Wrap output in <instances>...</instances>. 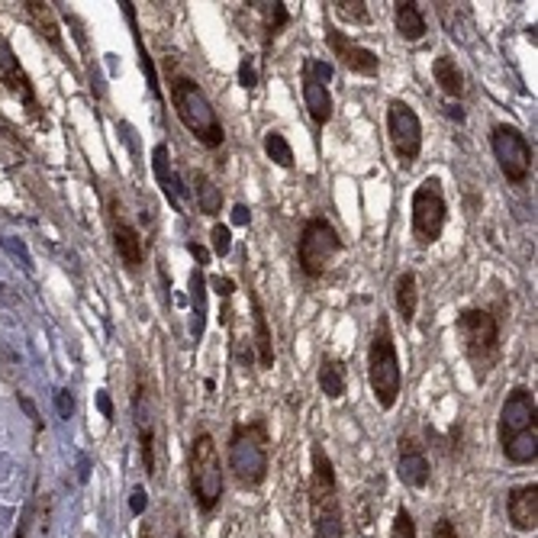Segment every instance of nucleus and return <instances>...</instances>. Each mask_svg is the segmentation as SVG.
Returning <instances> with one entry per match:
<instances>
[{
    "mask_svg": "<svg viewBox=\"0 0 538 538\" xmlns=\"http://www.w3.org/2000/svg\"><path fill=\"white\" fill-rule=\"evenodd\" d=\"M168 87H171V106H174L177 120L197 135L200 145L220 149L226 135H223V123H220V116H216V110H213V104L206 100L204 87L194 78H187V75H174Z\"/></svg>",
    "mask_w": 538,
    "mask_h": 538,
    "instance_id": "obj_1",
    "label": "nucleus"
},
{
    "mask_svg": "<svg viewBox=\"0 0 538 538\" xmlns=\"http://www.w3.org/2000/svg\"><path fill=\"white\" fill-rule=\"evenodd\" d=\"M310 519L313 538H342L345 523H342V500L339 483H335L333 461L323 448H313V477H310Z\"/></svg>",
    "mask_w": 538,
    "mask_h": 538,
    "instance_id": "obj_2",
    "label": "nucleus"
},
{
    "mask_svg": "<svg viewBox=\"0 0 538 538\" xmlns=\"http://www.w3.org/2000/svg\"><path fill=\"white\" fill-rule=\"evenodd\" d=\"M368 381H371V390H374L377 406L394 410V404L400 400V387H404V371H400L397 345H394V333H390L387 316H377L374 335H371Z\"/></svg>",
    "mask_w": 538,
    "mask_h": 538,
    "instance_id": "obj_3",
    "label": "nucleus"
},
{
    "mask_svg": "<svg viewBox=\"0 0 538 538\" xmlns=\"http://www.w3.org/2000/svg\"><path fill=\"white\" fill-rule=\"evenodd\" d=\"M229 468L242 487H258L268 477V433L264 423L235 425L229 439Z\"/></svg>",
    "mask_w": 538,
    "mask_h": 538,
    "instance_id": "obj_4",
    "label": "nucleus"
},
{
    "mask_svg": "<svg viewBox=\"0 0 538 538\" xmlns=\"http://www.w3.org/2000/svg\"><path fill=\"white\" fill-rule=\"evenodd\" d=\"M223 461L216 439L210 433H200L191 445V493L197 510L213 513L223 500Z\"/></svg>",
    "mask_w": 538,
    "mask_h": 538,
    "instance_id": "obj_5",
    "label": "nucleus"
},
{
    "mask_svg": "<svg viewBox=\"0 0 538 538\" xmlns=\"http://www.w3.org/2000/svg\"><path fill=\"white\" fill-rule=\"evenodd\" d=\"M458 335L464 342L471 364L477 368V377L487 381L490 368L500 358V326L487 310H464L458 316Z\"/></svg>",
    "mask_w": 538,
    "mask_h": 538,
    "instance_id": "obj_6",
    "label": "nucleus"
},
{
    "mask_svg": "<svg viewBox=\"0 0 538 538\" xmlns=\"http://www.w3.org/2000/svg\"><path fill=\"white\" fill-rule=\"evenodd\" d=\"M339 252H342V239L333 223H326L323 216H313V220L304 223V233H300L297 242V262L306 277L326 274V268L333 264V258Z\"/></svg>",
    "mask_w": 538,
    "mask_h": 538,
    "instance_id": "obj_7",
    "label": "nucleus"
},
{
    "mask_svg": "<svg viewBox=\"0 0 538 538\" xmlns=\"http://www.w3.org/2000/svg\"><path fill=\"white\" fill-rule=\"evenodd\" d=\"M445 220L448 206L445 197H442V181L439 177H425L413 194V233L423 245H433V242H439Z\"/></svg>",
    "mask_w": 538,
    "mask_h": 538,
    "instance_id": "obj_8",
    "label": "nucleus"
},
{
    "mask_svg": "<svg viewBox=\"0 0 538 538\" xmlns=\"http://www.w3.org/2000/svg\"><path fill=\"white\" fill-rule=\"evenodd\" d=\"M387 135L394 145V155L404 168H410L423 152V123H419L416 110L404 100H390L387 106Z\"/></svg>",
    "mask_w": 538,
    "mask_h": 538,
    "instance_id": "obj_9",
    "label": "nucleus"
},
{
    "mask_svg": "<svg viewBox=\"0 0 538 538\" xmlns=\"http://www.w3.org/2000/svg\"><path fill=\"white\" fill-rule=\"evenodd\" d=\"M490 145H493V155L500 162V171L506 174L510 184H525V177L532 171V145L516 126H493V135H490Z\"/></svg>",
    "mask_w": 538,
    "mask_h": 538,
    "instance_id": "obj_10",
    "label": "nucleus"
},
{
    "mask_svg": "<svg viewBox=\"0 0 538 538\" xmlns=\"http://www.w3.org/2000/svg\"><path fill=\"white\" fill-rule=\"evenodd\" d=\"M133 413H135V429H139V448H142V464L145 474L155 477V410H152V397L142 377L135 381V397H133Z\"/></svg>",
    "mask_w": 538,
    "mask_h": 538,
    "instance_id": "obj_11",
    "label": "nucleus"
},
{
    "mask_svg": "<svg viewBox=\"0 0 538 538\" xmlns=\"http://www.w3.org/2000/svg\"><path fill=\"white\" fill-rule=\"evenodd\" d=\"M532 425H535V397L529 387H516L500 410V442H510Z\"/></svg>",
    "mask_w": 538,
    "mask_h": 538,
    "instance_id": "obj_12",
    "label": "nucleus"
},
{
    "mask_svg": "<svg viewBox=\"0 0 538 538\" xmlns=\"http://www.w3.org/2000/svg\"><path fill=\"white\" fill-rule=\"evenodd\" d=\"M110 233H114V245L116 255H120L123 268L126 271H139L142 258H145V248H142V235L133 223L123 216V210L116 206V200L110 204Z\"/></svg>",
    "mask_w": 538,
    "mask_h": 538,
    "instance_id": "obj_13",
    "label": "nucleus"
},
{
    "mask_svg": "<svg viewBox=\"0 0 538 538\" xmlns=\"http://www.w3.org/2000/svg\"><path fill=\"white\" fill-rule=\"evenodd\" d=\"M0 85H7V91L16 94V97L23 100V106L39 120V104H35L33 81H29V75L23 71V65L16 62L14 49H10V43L4 39V33H0Z\"/></svg>",
    "mask_w": 538,
    "mask_h": 538,
    "instance_id": "obj_14",
    "label": "nucleus"
},
{
    "mask_svg": "<svg viewBox=\"0 0 538 538\" xmlns=\"http://www.w3.org/2000/svg\"><path fill=\"white\" fill-rule=\"evenodd\" d=\"M326 43H329V49H333V55L339 58L345 68L358 71V75H377V68H381L374 52L352 43V39H348L342 29H335L333 23H326Z\"/></svg>",
    "mask_w": 538,
    "mask_h": 538,
    "instance_id": "obj_15",
    "label": "nucleus"
},
{
    "mask_svg": "<svg viewBox=\"0 0 538 538\" xmlns=\"http://www.w3.org/2000/svg\"><path fill=\"white\" fill-rule=\"evenodd\" d=\"M506 513H510V523L516 532H535L538 525V487L535 483H525L516 487L506 500Z\"/></svg>",
    "mask_w": 538,
    "mask_h": 538,
    "instance_id": "obj_16",
    "label": "nucleus"
},
{
    "mask_svg": "<svg viewBox=\"0 0 538 538\" xmlns=\"http://www.w3.org/2000/svg\"><path fill=\"white\" fill-rule=\"evenodd\" d=\"M397 474L406 487H425L429 483V461H425L423 448L413 439L400 442V461H397Z\"/></svg>",
    "mask_w": 538,
    "mask_h": 538,
    "instance_id": "obj_17",
    "label": "nucleus"
},
{
    "mask_svg": "<svg viewBox=\"0 0 538 538\" xmlns=\"http://www.w3.org/2000/svg\"><path fill=\"white\" fill-rule=\"evenodd\" d=\"M152 168H155V177L158 184H162L164 197H168V204L174 206V213H181V197H184V187H181V181H177V174L168 168V145L164 142H158L155 152H152Z\"/></svg>",
    "mask_w": 538,
    "mask_h": 538,
    "instance_id": "obj_18",
    "label": "nucleus"
},
{
    "mask_svg": "<svg viewBox=\"0 0 538 538\" xmlns=\"http://www.w3.org/2000/svg\"><path fill=\"white\" fill-rule=\"evenodd\" d=\"M304 104L316 126H326L333 120V94H329L326 85H319L310 75H304Z\"/></svg>",
    "mask_w": 538,
    "mask_h": 538,
    "instance_id": "obj_19",
    "label": "nucleus"
},
{
    "mask_svg": "<svg viewBox=\"0 0 538 538\" xmlns=\"http://www.w3.org/2000/svg\"><path fill=\"white\" fill-rule=\"evenodd\" d=\"M23 7H26V16H29V20H33V26L45 35V43H49L52 49L62 52V49H65V43H62V33H58L55 14H52V4H39V0H26Z\"/></svg>",
    "mask_w": 538,
    "mask_h": 538,
    "instance_id": "obj_20",
    "label": "nucleus"
},
{
    "mask_svg": "<svg viewBox=\"0 0 538 538\" xmlns=\"http://www.w3.org/2000/svg\"><path fill=\"white\" fill-rule=\"evenodd\" d=\"M394 20H397V33L404 35L406 43H419L425 35V16L423 10H419V4H413V0H400L397 7H394Z\"/></svg>",
    "mask_w": 538,
    "mask_h": 538,
    "instance_id": "obj_21",
    "label": "nucleus"
},
{
    "mask_svg": "<svg viewBox=\"0 0 538 538\" xmlns=\"http://www.w3.org/2000/svg\"><path fill=\"white\" fill-rule=\"evenodd\" d=\"M394 304H397V313L404 316V323H413V319H416L419 284L413 271H404V274L394 281Z\"/></svg>",
    "mask_w": 538,
    "mask_h": 538,
    "instance_id": "obj_22",
    "label": "nucleus"
},
{
    "mask_svg": "<svg viewBox=\"0 0 538 538\" xmlns=\"http://www.w3.org/2000/svg\"><path fill=\"white\" fill-rule=\"evenodd\" d=\"M252 316H255V348H258V364L262 368H274V342H271L268 316L262 310V300L252 294Z\"/></svg>",
    "mask_w": 538,
    "mask_h": 538,
    "instance_id": "obj_23",
    "label": "nucleus"
},
{
    "mask_svg": "<svg viewBox=\"0 0 538 538\" xmlns=\"http://www.w3.org/2000/svg\"><path fill=\"white\" fill-rule=\"evenodd\" d=\"M319 390H323L329 400L345 397V390H348L345 364L335 362V358H323V364H319Z\"/></svg>",
    "mask_w": 538,
    "mask_h": 538,
    "instance_id": "obj_24",
    "label": "nucleus"
},
{
    "mask_svg": "<svg viewBox=\"0 0 538 538\" xmlns=\"http://www.w3.org/2000/svg\"><path fill=\"white\" fill-rule=\"evenodd\" d=\"M433 78L435 85L442 87V91L448 94V97H461L464 94V75H461V68L454 65L452 55H439L433 62Z\"/></svg>",
    "mask_w": 538,
    "mask_h": 538,
    "instance_id": "obj_25",
    "label": "nucleus"
},
{
    "mask_svg": "<svg viewBox=\"0 0 538 538\" xmlns=\"http://www.w3.org/2000/svg\"><path fill=\"white\" fill-rule=\"evenodd\" d=\"M503 454L513 461V464H529V461H535V454H538L535 425H532V429H525V433L513 435L510 442H503Z\"/></svg>",
    "mask_w": 538,
    "mask_h": 538,
    "instance_id": "obj_26",
    "label": "nucleus"
},
{
    "mask_svg": "<svg viewBox=\"0 0 538 538\" xmlns=\"http://www.w3.org/2000/svg\"><path fill=\"white\" fill-rule=\"evenodd\" d=\"M194 197H197L200 213H206V216H216V213L223 210V191L213 184L204 171H197V174H194Z\"/></svg>",
    "mask_w": 538,
    "mask_h": 538,
    "instance_id": "obj_27",
    "label": "nucleus"
},
{
    "mask_svg": "<svg viewBox=\"0 0 538 538\" xmlns=\"http://www.w3.org/2000/svg\"><path fill=\"white\" fill-rule=\"evenodd\" d=\"M191 304H194V339H200L204 335V316H206V277L204 271H194L191 274Z\"/></svg>",
    "mask_w": 538,
    "mask_h": 538,
    "instance_id": "obj_28",
    "label": "nucleus"
},
{
    "mask_svg": "<svg viewBox=\"0 0 538 538\" xmlns=\"http://www.w3.org/2000/svg\"><path fill=\"white\" fill-rule=\"evenodd\" d=\"M252 7H258L264 14V45H271V39H274V35L281 33L284 26H287L291 14H287V7H284V4H252Z\"/></svg>",
    "mask_w": 538,
    "mask_h": 538,
    "instance_id": "obj_29",
    "label": "nucleus"
},
{
    "mask_svg": "<svg viewBox=\"0 0 538 538\" xmlns=\"http://www.w3.org/2000/svg\"><path fill=\"white\" fill-rule=\"evenodd\" d=\"M264 152H268L271 162H277L281 168H294V149H291V142L284 139V133H277V129L264 133Z\"/></svg>",
    "mask_w": 538,
    "mask_h": 538,
    "instance_id": "obj_30",
    "label": "nucleus"
},
{
    "mask_svg": "<svg viewBox=\"0 0 538 538\" xmlns=\"http://www.w3.org/2000/svg\"><path fill=\"white\" fill-rule=\"evenodd\" d=\"M335 14L342 16V20H352V23H368V4H362V0H354V4H348V0H339V4H333Z\"/></svg>",
    "mask_w": 538,
    "mask_h": 538,
    "instance_id": "obj_31",
    "label": "nucleus"
},
{
    "mask_svg": "<svg viewBox=\"0 0 538 538\" xmlns=\"http://www.w3.org/2000/svg\"><path fill=\"white\" fill-rule=\"evenodd\" d=\"M210 239H213V252H216L220 258H226L229 248H233V233H229V226L216 223V226H213V233H210Z\"/></svg>",
    "mask_w": 538,
    "mask_h": 538,
    "instance_id": "obj_32",
    "label": "nucleus"
},
{
    "mask_svg": "<svg viewBox=\"0 0 538 538\" xmlns=\"http://www.w3.org/2000/svg\"><path fill=\"white\" fill-rule=\"evenodd\" d=\"M390 538H416V523H413L410 510H400L397 519H394V532Z\"/></svg>",
    "mask_w": 538,
    "mask_h": 538,
    "instance_id": "obj_33",
    "label": "nucleus"
},
{
    "mask_svg": "<svg viewBox=\"0 0 538 538\" xmlns=\"http://www.w3.org/2000/svg\"><path fill=\"white\" fill-rule=\"evenodd\" d=\"M239 85L245 87V91L258 87V71H255V62H252V58H242V65H239Z\"/></svg>",
    "mask_w": 538,
    "mask_h": 538,
    "instance_id": "obj_34",
    "label": "nucleus"
},
{
    "mask_svg": "<svg viewBox=\"0 0 538 538\" xmlns=\"http://www.w3.org/2000/svg\"><path fill=\"white\" fill-rule=\"evenodd\" d=\"M55 410H58V416L62 419H71V413H75V397H71V390H58Z\"/></svg>",
    "mask_w": 538,
    "mask_h": 538,
    "instance_id": "obj_35",
    "label": "nucleus"
},
{
    "mask_svg": "<svg viewBox=\"0 0 538 538\" xmlns=\"http://www.w3.org/2000/svg\"><path fill=\"white\" fill-rule=\"evenodd\" d=\"M213 287H216V294H220L223 300H229L235 294V284L229 281V277H213Z\"/></svg>",
    "mask_w": 538,
    "mask_h": 538,
    "instance_id": "obj_36",
    "label": "nucleus"
},
{
    "mask_svg": "<svg viewBox=\"0 0 538 538\" xmlns=\"http://www.w3.org/2000/svg\"><path fill=\"white\" fill-rule=\"evenodd\" d=\"M433 538H458L452 519H439V523H435V529H433Z\"/></svg>",
    "mask_w": 538,
    "mask_h": 538,
    "instance_id": "obj_37",
    "label": "nucleus"
},
{
    "mask_svg": "<svg viewBox=\"0 0 538 538\" xmlns=\"http://www.w3.org/2000/svg\"><path fill=\"white\" fill-rule=\"evenodd\" d=\"M29 525H33V503H26V510H23V519H20V529H16L14 538H26Z\"/></svg>",
    "mask_w": 538,
    "mask_h": 538,
    "instance_id": "obj_38",
    "label": "nucleus"
},
{
    "mask_svg": "<svg viewBox=\"0 0 538 538\" xmlns=\"http://www.w3.org/2000/svg\"><path fill=\"white\" fill-rule=\"evenodd\" d=\"M4 248H10V252H14V255H20L23 268L29 271V255H26V248H23V242H10V239H4Z\"/></svg>",
    "mask_w": 538,
    "mask_h": 538,
    "instance_id": "obj_39",
    "label": "nucleus"
},
{
    "mask_svg": "<svg viewBox=\"0 0 538 538\" xmlns=\"http://www.w3.org/2000/svg\"><path fill=\"white\" fill-rule=\"evenodd\" d=\"M145 503H149V500H145V490H133V500H129V510L135 513V516H139L142 510H145Z\"/></svg>",
    "mask_w": 538,
    "mask_h": 538,
    "instance_id": "obj_40",
    "label": "nucleus"
},
{
    "mask_svg": "<svg viewBox=\"0 0 538 538\" xmlns=\"http://www.w3.org/2000/svg\"><path fill=\"white\" fill-rule=\"evenodd\" d=\"M97 404H100V413H104L106 419H114V404H110V397H106V390H100L97 394Z\"/></svg>",
    "mask_w": 538,
    "mask_h": 538,
    "instance_id": "obj_41",
    "label": "nucleus"
},
{
    "mask_svg": "<svg viewBox=\"0 0 538 538\" xmlns=\"http://www.w3.org/2000/svg\"><path fill=\"white\" fill-rule=\"evenodd\" d=\"M248 220H252L248 206H235V210H233V223H235V226H248Z\"/></svg>",
    "mask_w": 538,
    "mask_h": 538,
    "instance_id": "obj_42",
    "label": "nucleus"
},
{
    "mask_svg": "<svg viewBox=\"0 0 538 538\" xmlns=\"http://www.w3.org/2000/svg\"><path fill=\"white\" fill-rule=\"evenodd\" d=\"M187 248H191V255L197 258L200 264H206V262H210V252H206L204 245H197V242H191V245H187Z\"/></svg>",
    "mask_w": 538,
    "mask_h": 538,
    "instance_id": "obj_43",
    "label": "nucleus"
},
{
    "mask_svg": "<svg viewBox=\"0 0 538 538\" xmlns=\"http://www.w3.org/2000/svg\"><path fill=\"white\" fill-rule=\"evenodd\" d=\"M20 406H23V410H26V416H29V419H33V423H35V425H43V419H39V413H35V406H33V404H29V400H26V397H20Z\"/></svg>",
    "mask_w": 538,
    "mask_h": 538,
    "instance_id": "obj_44",
    "label": "nucleus"
},
{
    "mask_svg": "<svg viewBox=\"0 0 538 538\" xmlns=\"http://www.w3.org/2000/svg\"><path fill=\"white\" fill-rule=\"evenodd\" d=\"M445 116H452L454 123H464V110H461L458 104H448L445 106Z\"/></svg>",
    "mask_w": 538,
    "mask_h": 538,
    "instance_id": "obj_45",
    "label": "nucleus"
},
{
    "mask_svg": "<svg viewBox=\"0 0 538 538\" xmlns=\"http://www.w3.org/2000/svg\"><path fill=\"white\" fill-rule=\"evenodd\" d=\"M145 538H152V535H145Z\"/></svg>",
    "mask_w": 538,
    "mask_h": 538,
    "instance_id": "obj_46",
    "label": "nucleus"
}]
</instances>
